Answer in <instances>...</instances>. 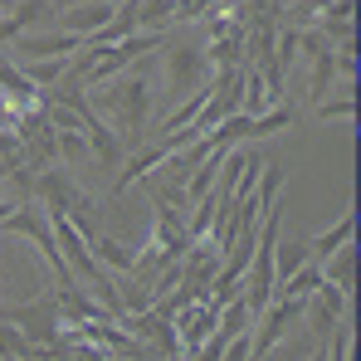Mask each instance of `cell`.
<instances>
[{"label":"cell","instance_id":"1","mask_svg":"<svg viewBox=\"0 0 361 361\" xmlns=\"http://www.w3.org/2000/svg\"><path fill=\"white\" fill-rule=\"evenodd\" d=\"M93 103V113L103 122H113V132L127 137V147H137L142 142V132H147V118H152V83L142 78V73H118L98 98H88Z\"/></svg>","mask_w":361,"mask_h":361},{"label":"cell","instance_id":"2","mask_svg":"<svg viewBox=\"0 0 361 361\" xmlns=\"http://www.w3.org/2000/svg\"><path fill=\"white\" fill-rule=\"evenodd\" d=\"M0 230L35 240V244H39V254H44V264H49V274H54V283H59V288L73 283V274H68V264H63V254H59V240H54V225H49V205H44V200L25 195V200L0 220Z\"/></svg>","mask_w":361,"mask_h":361},{"label":"cell","instance_id":"3","mask_svg":"<svg viewBox=\"0 0 361 361\" xmlns=\"http://www.w3.org/2000/svg\"><path fill=\"white\" fill-rule=\"evenodd\" d=\"M210 63H205V49L200 44H176L171 49V59H166V93L171 98H190L195 88H205L210 83Z\"/></svg>","mask_w":361,"mask_h":361},{"label":"cell","instance_id":"4","mask_svg":"<svg viewBox=\"0 0 361 361\" xmlns=\"http://www.w3.org/2000/svg\"><path fill=\"white\" fill-rule=\"evenodd\" d=\"M185 210H176V205H166V200H157V220H152V235L147 240L157 244V254L166 259V264H176V259H185V220H180Z\"/></svg>","mask_w":361,"mask_h":361},{"label":"cell","instance_id":"5","mask_svg":"<svg viewBox=\"0 0 361 361\" xmlns=\"http://www.w3.org/2000/svg\"><path fill=\"white\" fill-rule=\"evenodd\" d=\"M83 49V35L49 30V35H20V54L25 59H73Z\"/></svg>","mask_w":361,"mask_h":361},{"label":"cell","instance_id":"6","mask_svg":"<svg viewBox=\"0 0 361 361\" xmlns=\"http://www.w3.org/2000/svg\"><path fill=\"white\" fill-rule=\"evenodd\" d=\"M113 0H98V5H68V10H59V15H49V25H59V30H68V35H93L98 25H108L113 20Z\"/></svg>","mask_w":361,"mask_h":361},{"label":"cell","instance_id":"7","mask_svg":"<svg viewBox=\"0 0 361 361\" xmlns=\"http://www.w3.org/2000/svg\"><path fill=\"white\" fill-rule=\"evenodd\" d=\"M54 10H49V0H20L10 15H0V44H15L30 25H44Z\"/></svg>","mask_w":361,"mask_h":361},{"label":"cell","instance_id":"8","mask_svg":"<svg viewBox=\"0 0 361 361\" xmlns=\"http://www.w3.org/2000/svg\"><path fill=\"white\" fill-rule=\"evenodd\" d=\"M352 235H357V215L347 210L342 220H332L322 235H312V240H307V259H312V264H322L327 254H337L342 244H352Z\"/></svg>","mask_w":361,"mask_h":361},{"label":"cell","instance_id":"9","mask_svg":"<svg viewBox=\"0 0 361 361\" xmlns=\"http://www.w3.org/2000/svg\"><path fill=\"white\" fill-rule=\"evenodd\" d=\"M88 249H93V259H98L108 274H132V269H137V249H132V244H122V240H113V235L88 240Z\"/></svg>","mask_w":361,"mask_h":361},{"label":"cell","instance_id":"10","mask_svg":"<svg viewBox=\"0 0 361 361\" xmlns=\"http://www.w3.org/2000/svg\"><path fill=\"white\" fill-rule=\"evenodd\" d=\"M322 283H332V288H342L352 298V283H357V249L352 244H342L337 254L322 259Z\"/></svg>","mask_w":361,"mask_h":361},{"label":"cell","instance_id":"11","mask_svg":"<svg viewBox=\"0 0 361 361\" xmlns=\"http://www.w3.org/2000/svg\"><path fill=\"white\" fill-rule=\"evenodd\" d=\"M322 288V264H302L298 274H288L283 283H274V298H312Z\"/></svg>","mask_w":361,"mask_h":361},{"label":"cell","instance_id":"12","mask_svg":"<svg viewBox=\"0 0 361 361\" xmlns=\"http://www.w3.org/2000/svg\"><path fill=\"white\" fill-rule=\"evenodd\" d=\"M20 73L44 93V88H54V83H63V73H68V59H30L20 63Z\"/></svg>","mask_w":361,"mask_h":361},{"label":"cell","instance_id":"13","mask_svg":"<svg viewBox=\"0 0 361 361\" xmlns=\"http://www.w3.org/2000/svg\"><path fill=\"white\" fill-rule=\"evenodd\" d=\"M171 5L176 0H137V25L147 35H166L171 30Z\"/></svg>","mask_w":361,"mask_h":361},{"label":"cell","instance_id":"14","mask_svg":"<svg viewBox=\"0 0 361 361\" xmlns=\"http://www.w3.org/2000/svg\"><path fill=\"white\" fill-rule=\"evenodd\" d=\"M283 176H288V171H283L279 161H269V166L259 171V180H254V205H259V210H274V200H279V190H283Z\"/></svg>","mask_w":361,"mask_h":361},{"label":"cell","instance_id":"15","mask_svg":"<svg viewBox=\"0 0 361 361\" xmlns=\"http://www.w3.org/2000/svg\"><path fill=\"white\" fill-rule=\"evenodd\" d=\"M302 264H307V240L302 244H279V249H274V283H283L288 274H298Z\"/></svg>","mask_w":361,"mask_h":361},{"label":"cell","instance_id":"16","mask_svg":"<svg viewBox=\"0 0 361 361\" xmlns=\"http://www.w3.org/2000/svg\"><path fill=\"white\" fill-rule=\"evenodd\" d=\"M88 152V137H83V127H59V157L63 161H78Z\"/></svg>","mask_w":361,"mask_h":361},{"label":"cell","instance_id":"17","mask_svg":"<svg viewBox=\"0 0 361 361\" xmlns=\"http://www.w3.org/2000/svg\"><path fill=\"white\" fill-rule=\"evenodd\" d=\"M215 0H176L171 5V25H185V20H200L205 10H210Z\"/></svg>","mask_w":361,"mask_h":361},{"label":"cell","instance_id":"18","mask_svg":"<svg viewBox=\"0 0 361 361\" xmlns=\"http://www.w3.org/2000/svg\"><path fill=\"white\" fill-rule=\"evenodd\" d=\"M352 113H357V108H352V88H347V93H342L337 103H322V108H317L312 118H347V122H352Z\"/></svg>","mask_w":361,"mask_h":361},{"label":"cell","instance_id":"19","mask_svg":"<svg viewBox=\"0 0 361 361\" xmlns=\"http://www.w3.org/2000/svg\"><path fill=\"white\" fill-rule=\"evenodd\" d=\"M15 205H20V200H0V220H5V215H10Z\"/></svg>","mask_w":361,"mask_h":361},{"label":"cell","instance_id":"20","mask_svg":"<svg viewBox=\"0 0 361 361\" xmlns=\"http://www.w3.org/2000/svg\"><path fill=\"white\" fill-rule=\"evenodd\" d=\"M0 298H5V288H0Z\"/></svg>","mask_w":361,"mask_h":361}]
</instances>
